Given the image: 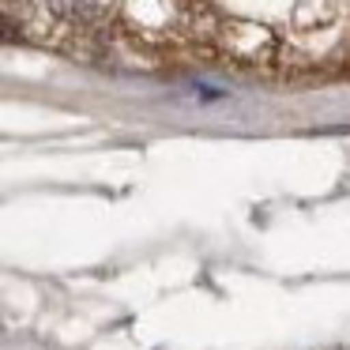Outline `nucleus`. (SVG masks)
<instances>
[{"mask_svg": "<svg viewBox=\"0 0 350 350\" xmlns=\"http://www.w3.org/2000/svg\"><path fill=\"white\" fill-rule=\"evenodd\" d=\"M34 4L53 19H64V23H91L94 16L109 8V0H34Z\"/></svg>", "mask_w": 350, "mask_h": 350, "instance_id": "nucleus-1", "label": "nucleus"}]
</instances>
